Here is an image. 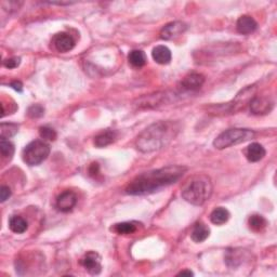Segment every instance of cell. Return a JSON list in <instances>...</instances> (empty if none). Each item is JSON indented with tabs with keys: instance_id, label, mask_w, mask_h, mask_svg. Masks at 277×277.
Segmentation results:
<instances>
[{
	"instance_id": "obj_3",
	"label": "cell",
	"mask_w": 277,
	"mask_h": 277,
	"mask_svg": "<svg viewBox=\"0 0 277 277\" xmlns=\"http://www.w3.org/2000/svg\"><path fill=\"white\" fill-rule=\"evenodd\" d=\"M213 193L210 178L205 174H197L191 178L182 189V197L195 206H201L209 199Z\"/></svg>"
},
{
	"instance_id": "obj_31",
	"label": "cell",
	"mask_w": 277,
	"mask_h": 277,
	"mask_svg": "<svg viewBox=\"0 0 277 277\" xmlns=\"http://www.w3.org/2000/svg\"><path fill=\"white\" fill-rule=\"evenodd\" d=\"M89 172H90V174H91V175L98 174V173H99V164H97V163L92 164L91 167H90Z\"/></svg>"
},
{
	"instance_id": "obj_13",
	"label": "cell",
	"mask_w": 277,
	"mask_h": 277,
	"mask_svg": "<svg viewBox=\"0 0 277 277\" xmlns=\"http://www.w3.org/2000/svg\"><path fill=\"white\" fill-rule=\"evenodd\" d=\"M236 28H237V32L241 35H249L253 34L258 28V23L256 22L254 18L249 16H243L238 19L237 23H236Z\"/></svg>"
},
{
	"instance_id": "obj_8",
	"label": "cell",
	"mask_w": 277,
	"mask_h": 277,
	"mask_svg": "<svg viewBox=\"0 0 277 277\" xmlns=\"http://www.w3.org/2000/svg\"><path fill=\"white\" fill-rule=\"evenodd\" d=\"M80 264L91 275H98L102 271L101 256L94 251H89L88 254H85L84 258L80 260Z\"/></svg>"
},
{
	"instance_id": "obj_30",
	"label": "cell",
	"mask_w": 277,
	"mask_h": 277,
	"mask_svg": "<svg viewBox=\"0 0 277 277\" xmlns=\"http://www.w3.org/2000/svg\"><path fill=\"white\" fill-rule=\"evenodd\" d=\"M10 85H11V87L14 90H16V91H18V92H22L23 91V85H22L21 82H18V80H16V82H13V83L10 84Z\"/></svg>"
},
{
	"instance_id": "obj_21",
	"label": "cell",
	"mask_w": 277,
	"mask_h": 277,
	"mask_svg": "<svg viewBox=\"0 0 277 277\" xmlns=\"http://www.w3.org/2000/svg\"><path fill=\"white\" fill-rule=\"evenodd\" d=\"M129 63L132 65L133 67H142L147 64V55L141 50H132L128 55Z\"/></svg>"
},
{
	"instance_id": "obj_25",
	"label": "cell",
	"mask_w": 277,
	"mask_h": 277,
	"mask_svg": "<svg viewBox=\"0 0 277 277\" xmlns=\"http://www.w3.org/2000/svg\"><path fill=\"white\" fill-rule=\"evenodd\" d=\"M0 152H1L3 158L11 159L14 154V145L10 141L1 139L0 141Z\"/></svg>"
},
{
	"instance_id": "obj_23",
	"label": "cell",
	"mask_w": 277,
	"mask_h": 277,
	"mask_svg": "<svg viewBox=\"0 0 277 277\" xmlns=\"http://www.w3.org/2000/svg\"><path fill=\"white\" fill-rule=\"evenodd\" d=\"M113 230L119 235H130L138 230V226L134 222H123L116 224Z\"/></svg>"
},
{
	"instance_id": "obj_12",
	"label": "cell",
	"mask_w": 277,
	"mask_h": 277,
	"mask_svg": "<svg viewBox=\"0 0 277 277\" xmlns=\"http://www.w3.org/2000/svg\"><path fill=\"white\" fill-rule=\"evenodd\" d=\"M204 83H205L204 75L198 73H192L189 74L188 76H185L183 78L182 82H181V85H182V88L184 90H188V91H196V90H198L203 87Z\"/></svg>"
},
{
	"instance_id": "obj_16",
	"label": "cell",
	"mask_w": 277,
	"mask_h": 277,
	"mask_svg": "<svg viewBox=\"0 0 277 277\" xmlns=\"http://www.w3.org/2000/svg\"><path fill=\"white\" fill-rule=\"evenodd\" d=\"M210 230L207 225L203 222H197L193 228L192 233H191V238H192L195 243H203L209 237Z\"/></svg>"
},
{
	"instance_id": "obj_5",
	"label": "cell",
	"mask_w": 277,
	"mask_h": 277,
	"mask_svg": "<svg viewBox=\"0 0 277 277\" xmlns=\"http://www.w3.org/2000/svg\"><path fill=\"white\" fill-rule=\"evenodd\" d=\"M256 87L255 85H249L236 95V98L230 103L220 104L216 107H210L209 110L213 114H232L238 112L241 108H244L247 104L250 103V101L255 98Z\"/></svg>"
},
{
	"instance_id": "obj_26",
	"label": "cell",
	"mask_w": 277,
	"mask_h": 277,
	"mask_svg": "<svg viewBox=\"0 0 277 277\" xmlns=\"http://www.w3.org/2000/svg\"><path fill=\"white\" fill-rule=\"evenodd\" d=\"M39 135L42 137V139L43 140H48V141H54L57 139V132L55 130L50 128V127H42L39 129Z\"/></svg>"
},
{
	"instance_id": "obj_10",
	"label": "cell",
	"mask_w": 277,
	"mask_h": 277,
	"mask_svg": "<svg viewBox=\"0 0 277 277\" xmlns=\"http://www.w3.org/2000/svg\"><path fill=\"white\" fill-rule=\"evenodd\" d=\"M250 110L254 115H265L273 108V102L266 97H255L250 101Z\"/></svg>"
},
{
	"instance_id": "obj_27",
	"label": "cell",
	"mask_w": 277,
	"mask_h": 277,
	"mask_svg": "<svg viewBox=\"0 0 277 277\" xmlns=\"http://www.w3.org/2000/svg\"><path fill=\"white\" fill-rule=\"evenodd\" d=\"M43 114H44V108L42 107V105L38 104L32 105L27 110V115L31 118H39L42 117V116H43Z\"/></svg>"
},
{
	"instance_id": "obj_7",
	"label": "cell",
	"mask_w": 277,
	"mask_h": 277,
	"mask_svg": "<svg viewBox=\"0 0 277 277\" xmlns=\"http://www.w3.org/2000/svg\"><path fill=\"white\" fill-rule=\"evenodd\" d=\"M186 24L180 21L171 22L167 25H165L162 31H160V38L164 40H173L180 37L186 31Z\"/></svg>"
},
{
	"instance_id": "obj_9",
	"label": "cell",
	"mask_w": 277,
	"mask_h": 277,
	"mask_svg": "<svg viewBox=\"0 0 277 277\" xmlns=\"http://www.w3.org/2000/svg\"><path fill=\"white\" fill-rule=\"evenodd\" d=\"M55 50L61 53L68 52L75 47V39L67 33H59L52 39Z\"/></svg>"
},
{
	"instance_id": "obj_11",
	"label": "cell",
	"mask_w": 277,
	"mask_h": 277,
	"mask_svg": "<svg viewBox=\"0 0 277 277\" xmlns=\"http://www.w3.org/2000/svg\"><path fill=\"white\" fill-rule=\"evenodd\" d=\"M77 204V196L70 191H65L57 199V208L62 213H69Z\"/></svg>"
},
{
	"instance_id": "obj_22",
	"label": "cell",
	"mask_w": 277,
	"mask_h": 277,
	"mask_svg": "<svg viewBox=\"0 0 277 277\" xmlns=\"http://www.w3.org/2000/svg\"><path fill=\"white\" fill-rule=\"evenodd\" d=\"M248 224L251 230H253L254 232H256V233H259V232H262L266 228V225H268V221L265 220L264 216H262L260 214H254L249 218Z\"/></svg>"
},
{
	"instance_id": "obj_32",
	"label": "cell",
	"mask_w": 277,
	"mask_h": 277,
	"mask_svg": "<svg viewBox=\"0 0 277 277\" xmlns=\"http://www.w3.org/2000/svg\"><path fill=\"white\" fill-rule=\"evenodd\" d=\"M193 275H194L193 272L191 271H182L178 274V276H193Z\"/></svg>"
},
{
	"instance_id": "obj_20",
	"label": "cell",
	"mask_w": 277,
	"mask_h": 277,
	"mask_svg": "<svg viewBox=\"0 0 277 277\" xmlns=\"http://www.w3.org/2000/svg\"><path fill=\"white\" fill-rule=\"evenodd\" d=\"M229 219H230L229 210L223 207L215 208L210 214V221L215 225H222L228 222Z\"/></svg>"
},
{
	"instance_id": "obj_24",
	"label": "cell",
	"mask_w": 277,
	"mask_h": 277,
	"mask_svg": "<svg viewBox=\"0 0 277 277\" xmlns=\"http://www.w3.org/2000/svg\"><path fill=\"white\" fill-rule=\"evenodd\" d=\"M19 131V126L17 124L11 123H2L0 126V133H1V139L7 140L11 137H14Z\"/></svg>"
},
{
	"instance_id": "obj_6",
	"label": "cell",
	"mask_w": 277,
	"mask_h": 277,
	"mask_svg": "<svg viewBox=\"0 0 277 277\" xmlns=\"http://www.w3.org/2000/svg\"><path fill=\"white\" fill-rule=\"evenodd\" d=\"M49 145L43 141H33L23 150V160L28 166H37L48 158Z\"/></svg>"
},
{
	"instance_id": "obj_14",
	"label": "cell",
	"mask_w": 277,
	"mask_h": 277,
	"mask_svg": "<svg viewBox=\"0 0 277 277\" xmlns=\"http://www.w3.org/2000/svg\"><path fill=\"white\" fill-rule=\"evenodd\" d=\"M168 95H166V93H155V94H149L148 97H143L139 100V107H144V108H150L158 107V105L162 104L164 101L166 100Z\"/></svg>"
},
{
	"instance_id": "obj_2",
	"label": "cell",
	"mask_w": 277,
	"mask_h": 277,
	"mask_svg": "<svg viewBox=\"0 0 277 277\" xmlns=\"http://www.w3.org/2000/svg\"><path fill=\"white\" fill-rule=\"evenodd\" d=\"M179 125L173 122H158L143 130L137 139V148L142 153L159 150L172 141L179 132Z\"/></svg>"
},
{
	"instance_id": "obj_15",
	"label": "cell",
	"mask_w": 277,
	"mask_h": 277,
	"mask_svg": "<svg viewBox=\"0 0 277 277\" xmlns=\"http://www.w3.org/2000/svg\"><path fill=\"white\" fill-rule=\"evenodd\" d=\"M266 154L265 149L259 143H251L246 149V157L250 163L260 162Z\"/></svg>"
},
{
	"instance_id": "obj_4",
	"label": "cell",
	"mask_w": 277,
	"mask_h": 277,
	"mask_svg": "<svg viewBox=\"0 0 277 277\" xmlns=\"http://www.w3.org/2000/svg\"><path fill=\"white\" fill-rule=\"evenodd\" d=\"M255 131L250 129L234 128L224 131L213 141V147L218 149H224L236 144L247 142L255 138Z\"/></svg>"
},
{
	"instance_id": "obj_1",
	"label": "cell",
	"mask_w": 277,
	"mask_h": 277,
	"mask_svg": "<svg viewBox=\"0 0 277 277\" xmlns=\"http://www.w3.org/2000/svg\"><path fill=\"white\" fill-rule=\"evenodd\" d=\"M186 170L188 168L184 166H167L144 172L131 181L126 188V193L134 196L155 193L177 182L183 177Z\"/></svg>"
},
{
	"instance_id": "obj_18",
	"label": "cell",
	"mask_w": 277,
	"mask_h": 277,
	"mask_svg": "<svg viewBox=\"0 0 277 277\" xmlns=\"http://www.w3.org/2000/svg\"><path fill=\"white\" fill-rule=\"evenodd\" d=\"M116 139V132L112 130H107L99 133L94 138V145L97 148H105L107 145L112 144Z\"/></svg>"
},
{
	"instance_id": "obj_17",
	"label": "cell",
	"mask_w": 277,
	"mask_h": 277,
	"mask_svg": "<svg viewBox=\"0 0 277 277\" xmlns=\"http://www.w3.org/2000/svg\"><path fill=\"white\" fill-rule=\"evenodd\" d=\"M153 59L158 64H169L171 61V51L166 46H157L153 49Z\"/></svg>"
},
{
	"instance_id": "obj_19",
	"label": "cell",
	"mask_w": 277,
	"mask_h": 277,
	"mask_svg": "<svg viewBox=\"0 0 277 277\" xmlns=\"http://www.w3.org/2000/svg\"><path fill=\"white\" fill-rule=\"evenodd\" d=\"M9 228L13 233L16 234H23L28 229L27 221L20 215H13L9 220Z\"/></svg>"
},
{
	"instance_id": "obj_29",
	"label": "cell",
	"mask_w": 277,
	"mask_h": 277,
	"mask_svg": "<svg viewBox=\"0 0 277 277\" xmlns=\"http://www.w3.org/2000/svg\"><path fill=\"white\" fill-rule=\"evenodd\" d=\"M11 190H10L9 186H1V189H0V201L1 203H4L7 199H9L10 196H11Z\"/></svg>"
},
{
	"instance_id": "obj_28",
	"label": "cell",
	"mask_w": 277,
	"mask_h": 277,
	"mask_svg": "<svg viewBox=\"0 0 277 277\" xmlns=\"http://www.w3.org/2000/svg\"><path fill=\"white\" fill-rule=\"evenodd\" d=\"M20 63H21V59H20V58H10V59L4 60L3 66L9 68V69H12V68L18 67Z\"/></svg>"
}]
</instances>
